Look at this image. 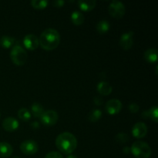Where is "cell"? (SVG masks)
<instances>
[{
	"mask_svg": "<svg viewBox=\"0 0 158 158\" xmlns=\"http://www.w3.org/2000/svg\"><path fill=\"white\" fill-rule=\"evenodd\" d=\"M60 35L55 29H46L43 31L39 39V43L45 50H52L59 46Z\"/></svg>",
	"mask_w": 158,
	"mask_h": 158,
	"instance_id": "obj_1",
	"label": "cell"
},
{
	"mask_svg": "<svg viewBox=\"0 0 158 158\" xmlns=\"http://www.w3.org/2000/svg\"><path fill=\"white\" fill-rule=\"evenodd\" d=\"M56 146L65 154L73 152L77 147V140L75 136L69 132L60 134L56 140Z\"/></svg>",
	"mask_w": 158,
	"mask_h": 158,
	"instance_id": "obj_2",
	"label": "cell"
},
{
	"mask_svg": "<svg viewBox=\"0 0 158 158\" xmlns=\"http://www.w3.org/2000/svg\"><path fill=\"white\" fill-rule=\"evenodd\" d=\"M131 152L136 158H149L151 154V149L145 142L136 141L131 146Z\"/></svg>",
	"mask_w": 158,
	"mask_h": 158,
	"instance_id": "obj_3",
	"label": "cell"
},
{
	"mask_svg": "<svg viewBox=\"0 0 158 158\" xmlns=\"http://www.w3.org/2000/svg\"><path fill=\"white\" fill-rule=\"evenodd\" d=\"M10 58L14 64L22 66L26 63L28 59L26 51L19 45H16L12 49L10 52Z\"/></svg>",
	"mask_w": 158,
	"mask_h": 158,
	"instance_id": "obj_4",
	"label": "cell"
},
{
	"mask_svg": "<svg viewBox=\"0 0 158 158\" xmlns=\"http://www.w3.org/2000/svg\"><path fill=\"white\" fill-rule=\"evenodd\" d=\"M108 10H109L110 15L117 19H121L124 15L125 12H126V9H125L123 3L120 1H117V0L111 2L108 7Z\"/></svg>",
	"mask_w": 158,
	"mask_h": 158,
	"instance_id": "obj_5",
	"label": "cell"
},
{
	"mask_svg": "<svg viewBox=\"0 0 158 158\" xmlns=\"http://www.w3.org/2000/svg\"><path fill=\"white\" fill-rule=\"evenodd\" d=\"M40 121L43 125L46 126H53L57 123L59 119L58 114L55 110H49L44 111L41 117H40Z\"/></svg>",
	"mask_w": 158,
	"mask_h": 158,
	"instance_id": "obj_6",
	"label": "cell"
},
{
	"mask_svg": "<svg viewBox=\"0 0 158 158\" xmlns=\"http://www.w3.org/2000/svg\"><path fill=\"white\" fill-rule=\"evenodd\" d=\"M39 146L35 140H27L20 144V150L26 155H33L38 151Z\"/></svg>",
	"mask_w": 158,
	"mask_h": 158,
	"instance_id": "obj_7",
	"label": "cell"
},
{
	"mask_svg": "<svg viewBox=\"0 0 158 158\" xmlns=\"http://www.w3.org/2000/svg\"><path fill=\"white\" fill-rule=\"evenodd\" d=\"M105 109L107 114L114 115L120 113L122 109V103L117 99H112L106 103Z\"/></svg>",
	"mask_w": 158,
	"mask_h": 158,
	"instance_id": "obj_8",
	"label": "cell"
},
{
	"mask_svg": "<svg viewBox=\"0 0 158 158\" xmlns=\"http://www.w3.org/2000/svg\"><path fill=\"white\" fill-rule=\"evenodd\" d=\"M133 36H134V32L132 31H129L127 32H125L123 35L120 36V46L123 48L124 50H128L131 49L134 43V40H133Z\"/></svg>",
	"mask_w": 158,
	"mask_h": 158,
	"instance_id": "obj_9",
	"label": "cell"
},
{
	"mask_svg": "<svg viewBox=\"0 0 158 158\" xmlns=\"http://www.w3.org/2000/svg\"><path fill=\"white\" fill-rule=\"evenodd\" d=\"M23 44L26 49L29 50H35L40 45L38 37L33 34L26 35L23 39Z\"/></svg>",
	"mask_w": 158,
	"mask_h": 158,
	"instance_id": "obj_10",
	"label": "cell"
},
{
	"mask_svg": "<svg viewBox=\"0 0 158 158\" xmlns=\"http://www.w3.org/2000/svg\"><path fill=\"white\" fill-rule=\"evenodd\" d=\"M148 134V127L143 122L135 123L132 129V134L136 138H143Z\"/></svg>",
	"mask_w": 158,
	"mask_h": 158,
	"instance_id": "obj_11",
	"label": "cell"
},
{
	"mask_svg": "<svg viewBox=\"0 0 158 158\" xmlns=\"http://www.w3.org/2000/svg\"><path fill=\"white\" fill-rule=\"evenodd\" d=\"M2 127L4 130L9 132H12L18 129L19 122L16 119L12 117H6L2 122Z\"/></svg>",
	"mask_w": 158,
	"mask_h": 158,
	"instance_id": "obj_12",
	"label": "cell"
},
{
	"mask_svg": "<svg viewBox=\"0 0 158 158\" xmlns=\"http://www.w3.org/2000/svg\"><path fill=\"white\" fill-rule=\"evenodd\" d=\"M97 89L99 94H100L101 95L103 96L110 95V94L112 93L113 90V88L112 86H111V85L104 81L100 82V83L97 84Z\"/></svg>",
	"mask_w": 158,
	"mask_h": 158,
	"instance_id": "obj_13",
	"label": "cell"
},
{
	"mask_svg": "<svg viewBox=\"0 0 158 158\" xmlns=\"http://www.w3.org/2000/svg\"><path fill=\"white\" fill-rule=\"evenodd\" d=\"M13 148L6 142H0V157H9L12 155Z\"/></svg>",
	"mask_w": 158,
	"mask_h": 158,
	"instance_id": "obj_14",
	"label": "cell"
},
{
	"mask_svg": "<svg viewBox=\"0 0 158 158\" xmlns=\"http://www.w3.org/2000/svg\"><path fill=\"white\" fill-rule=\"evenodd\" d=\"M79 7L83 11H91L95 8L97 2L95 0H79L77 2Z\"/></svg>",
	"mask_w": 158,
	"mask_h": 158,
	"instance_id": "obj_15",
	"label": "cell"
},
{
	"mask_svg": "<svg viewBox=\"0 0 158 158\" xmlns=\"http://www.w3.org/2000/svg\"><path fill=\"white\" fill-rule=\"evenodd\" d=\"M143 57H144V60L148 63H156L157 61V50L155 48L148 49L144 52Z\"/></svg>",
	"mask_w": 158,
	"mask_h": 158,
	"instance_id": "obj_16",
	"label": "cell"
},
{
	"mask_svg": "<svg viewBox=\"0 0 158 158\" xmlns=\"http://www.w3.org/2000/svg\"><path fill=\"white\" fill-rule=\"evenodd\" d=\"M84 15L80 11H74L71 14V21L76 26H80L84 22Z\"/></svg>",
	"mask_w": 158,
	"mask_h": 158,
	"instance_id": "obj_17",
	"label": "cell"
},
{
	"mask_svg": "<svg viewBox=\"0 0 158 158\" xmlns=\"http://www.w3.org/2000/svg\"><path fill=\"white\" fill-rule=\"evenodd\" d=\"M15 39L13 37L9 36V35H3L0 39V45L6 49L11 47L15 43Z\"/></svg>",
	"mask_w": 158,
	"mask_h": 158,
	"instance_id": "obj_18",
	"label": "cell"
},
{
	"mask_svg": "<svg viewBox=\"0 0 158 158\" xmlns=\"http://www.w3.org/2000/svg\"><path fill=\"white\" fill-rule=\"evenodd\" d=\"M110 27V23L106 21V20H101V21H100L97 23V26H96L97 32L100 34H103L107 32L108 31H109Z\"/></svg>",
	"mask_w": 158,
	"mask_h": 158,
	"instance_id": "obj_19",
	"label": "cell"
},
{
	"mask_svg": "<svg viewBox=\"0 0 158 158\" xmlns=\"http://www.w3.org/2000/svg\"><path fill=\"white\" fill-rule=\"evenodd\" d=\"M31 110H32V115L35 117H40L45 111L43 106L39 103H32V106H31Z\"/></svg>",
	"mask_w": 158,
	"mask_h": 158,
	"instance_id": "obj_20",
	"label": "cell"
},
{
	"mask_svg": "<svg viewBox=\"0 0 158 158\" xmlns=\"http://www.w3.org/2000/svg\"><path fill=\"white\" fill-rule=\"evenodd\" d=\"M102 116V112L99 109H94L92 111H90L88 115V119H89V121L91 122H97V120H99L100 119Z\"/></svg>",
	"mask_w": 158,
	"mask_h": 158,
	"instance_id": "obj_21",
	"label": "cell"
},
{
	"mask_svg": "<svg viewBox=\"0 0 158 158\" xmlns=\"http://www.w3.org/2000/svg\"><path fill=\"white\" fill-rule=\"evenodd\" d=\"M18 117L23 121H28L31 118V114L26 108H21L18 111Z\"/></svg>",
	"mask_w": 158,
	"mask_h": 158,
	"instance_id": "obj_22",
	"label": "cell"
},
{
	"mask_svg": "<svg viewBox=\"0 0 158 158\" xmlns=\"http://www.w3.org/2000/svg\"><path fill=\"white\" fill-rule=\"evenodd\" d=\"M49 4V2L46 0H32L31 5L33 8L37 9H43Z\"/></svg>",
	"mask_w": 158,
	"mask_h": 158,
	"instance_id": "obj_23",
	"label": "cell"
},
{
	"mask_svg": "<svg viewBox=\"0 0 158 158\" xmlns=\"http://www.w3.org/2000/svg\"><path fill=\"white\" fill-rule=\"evenodd\" d=\"M148 116H149V119H151L155 123L158 122V108L157 106H153L150 110H148Z\"/></svg>",
	"mask_w": 158,
	"mask_h": 158,
	"instance_id": "obj_24",
	"label": "cell"
},
{
	"mask_svg": "<svg viewBox=\"0 0 158 158\" xmlns=\"http://www.w3.org/2000/svg\"><path fill=\"white\" fill-rule=\"evenodd\" d=\"M129 136L128 134H125V133H120V134H117L115 137L116 141L118 142L119 143H124L129 140Z\"/></svg>",
	"mask_w": 158,
	"mask_h": 158,
	"instance_id": "obj_25",
	"label": "cell"
},
{
	"mask_svg": "<svg viewBox=\"0 0 158 158\" xmlns=\"http://www.w3.org/2000/svg\"><path fill=\"white\" fill-rule=\"evenodd\" d=\"M45 158H63V155L60 154V152H56V151H51V152L48 153L46 155Z\"/></svg>",
	"mask_w": 158,
	"mask_h": 158,
	"instance_id": "obj_26",
	"label": "cell"
},
{
	"mask_svg": "<svg viewBox=\"0 0 158 158\" xmlns=\"http://www.w3.org/2000/svg\"><path fill=\"white\" fill-rule=\"evenodd\" d=\"M139 109H140V106H139L138 104H137V103H132L129 105V110L131 113H134V114L137 113L138 112Z\"/></svg>",
	"mask_w": 158,
	"mask_h": 158,
	"instance_id": "obj_27",
	"label": "cell"
},
{
	"mask_svg": "<svg viewBox=\"0 0 158 158\" xmlns=\"http://www.w3.org/2000/svg\"><path fill=\"white\" fill-rule=\"evenodd\" d=\"M64 3L65 2L63 1V0H56V1H54L53 2H52V5H53L55 7L60 8L64 5Z\"/></svg>",
	"mask_w": 158,
	"mask_h": 158,
	"instance_id": "obj_28",
	"label": "cell"
},
{
	"mask_svg": "<svg viewBox=\"0 0 158 158\" xmlns=\"http://www.w3.org/2000/svg\"><path fill=\"white\" fill-rule=\"evenodd\" d=\"M94 102L96 105H97V106H101V105L103 103V99L100 98V97H94Z\"/></svg>",
	"mask_w": 158,
	"mask_h": 158,
	"instance_id": "obj_29",
	"label": "cell"
},
{
	"mask_svg": "<svg viewBox=\"0 0 158 158\" xmlns=\"http://www.w3.org/2000/svg\"><path fill=\"white\" fill-rule=\"evenodd\" d=\"M31 127L32 128L33 130H36L38 129L39 127H40V123H38V122H32V123H31Z\"/></svg>",
	"mask_w": 158,
	"mask_h": 158,
	"instance_id": "obj_30",
	"label": "cell"
},
{
	"mask_svg": "<svg viewBox=\"0 0 158 158\" xmlns=\"http://www.w3.org/2000/svg\"><path fill=\"white\" fill-rule=\"evenodd\" d=\"M123 152L125 154H128L129 153H131V148H129V147H125L123 149Z\"/></svg>",
	"mask_w": 158,
	"mask_h": 158,
	"instance_id": "obj_31",
	"label": "cell"
},
{
	"mask_svg": "<svg viewBox=\"0 0 158 158\" xmlns=\"http://www.w3.org/2000/svg\"><path fill=\"white\" fill-rule=\"evenodd\" d=\"M66 158H77V157L74 155H69Z\"/></svg>",
	"mask_w": 158,
	"mask_h": 158,
	"instance_id": "obj_32",
	"label": "cell"
},
{
	"mask_svg": "<svg viewBox=\"0 0 158 158\" xmlns=\"http://www.w3.org/2000/svg\"><path fill=\"white\" fill-rule=\"evenodd\" d=\"M13 158H19V157H14Z\"/></svg>",
	"mask_w": 158,
	"mask_h": 158,
	"instance_id": "obj_33",
	"label": "cell"
},
{
	"mask_svg": "<svg viewBox=\"0 0 158 158\" xmlns=\"http://www.w3.org/2000/svg\"><path fill=\"white\" fill-rule=\"evenodd\" d=\"M0 117H1V114H0Z\"/></svg>",
	"mask_w": 158,
	"mask_h": 158,
	"instance_id": "obj_34",
	"label": "cell"
}]
</instances>
